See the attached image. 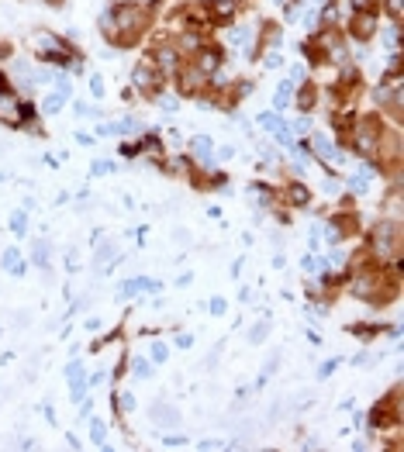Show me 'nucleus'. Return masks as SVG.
<instances>
[{"mask_svg":"<svg viewBox=\"0 0 404 452\" xmlns=\"http://www.w3.org/2000/svg\"><path fill=\"white\" fill-rule=\"evenodd\" d=\"M149 359H152L156 366H163V362L169 359V349H166L163 342H156V345H152V352H149Z\"/></svg>","mask_w":404,"mask_h":452,"instance_id":"29","label":"nucleus"},{"mask_svg":"<svg viewBox=\"0 0 404 452\" xmlns=\"http://www.w3.org/2000/svg\"><path fill=\"white\" fill-rule=\"evenodd\" d=\"M131 80H135V87L145 93V97H159L163 93V87H166V72L156 66V62H149V59H142V62H135V69H131Z\"/></svg>","mask_w":404,"mask_h":452,"instance_id":"3","label":"nucleus"},{"mask_svg":"<svg viewBox=\"0 0 404 452\" xmlns=\"http://www.w3.org/2000/svg\"><path fill=\"white\" fill-rule=\"evenodd\" d=\"M35 114H38V110H35V104H28V100H21L18 104V125L24 128V125H31L35 121Z\"/></svg>","mask_w":404,"mask_h":452,"instance_id":"21","label":"nucleus"},{"mask_svg":"<svg viewBox=\"0 0 404 452\" xmlns=\"http://www.w3.org/2000/svg\"><path fill=\"white\" fill-rule=\"evenodd\" d=\"M349 190H352V197H363V194H370V176H363V173L349 176Z\"/></svg>","mask_w":404,"mask_h":452,"instance_id":"18","label":"nucleus"},{"mask_svg":"<svg viewBox=\"0 0 404 452\" xmlns=\"http://www.w3.org/2000/svg\"><path fill=\"white\" fill-rule=\"evenodd\" d=\"M290 90H294V83H290V80H283V83L276 87V97H273V107H276V110H283V107L290 104Z\"/></svg>","mask_w":404,"mask_h":452,"instance_id":"19","label":"nucleus"},{"mask_svg":"<svg viewBox=\"0 0 404 452\" xmlns=\"http://www.w3.org/2000/svg\"><path fill=\"white\" fill-rule=\"evenodd\" d=\"M66 104V93H59V90H52L49 97H45V104H42V114H59V107Z\"/></svg>","mask_w":404,"mask_h":452,"instance_id":"17","label":"nucleus"},{"mask_svg":"<svg viewBox=\"0 0 404 452\" xmlns=\"http://www.w3.org/2000/svg\"><path fill=\"white\" fill-rule=\"evenodd\" d=\"M287 204H290V207H308V204H311L308 186H301V183H290V186H287Z\"/></svg>","mask_w":404,"mask_h":452,"instance_id":"14","label":"nucleus"},{"mask_svg":"<svg viewBox=\"0 0 404 452\" xmlns=\"http://www.w3.org/2000/svg\"><path fill=\"white\" fill-rule=\"evenodd\" d=\"M352 362H356V366H370V356H366V352H359V356H356Z\"/></svg>","mask_w":404,"mask_h":452,"instance_id":"49","label":"nucleus"},{"mask_svg":"<svg viewBox=\"0 0 404 452\" xmlns=\"http://www.w3.org/2000/svg\"><path fill=\"white\" fill-rule=\"evenodd\" d=\"M190 66H194L197 72H204V76H211V72H218V69L225 66V52L218 49V45H201V49L194 52Z\"/></svg>","mask_w":404,"mask_h":452,"instance_id":"5","label":"nucleus"},{"mask_svg":"<svg viewBox=\"0 0 404 452\" xmlns=\"http://www.w3.org/2000/svg\"><path fill=\"white\" fill-rule=\"evenodd\" d=\"M335 366H339V359H332V362H321V366H318V376H321V380H328V376L335 373Z\"/></svg>","mask_w":404,"mask_h":452,"instance_id":"37","label":"nucleus"},{"mask_svg":"<svg viewBox=\"0 0 404 452\" xmlns=\"http://www.w3.org/2000/svg\"><path fill=\"white\" fill-rule=\"evenodd\" d=\"M232 156H235L232 145H221V148H218V163H225V159H232Z\"/></svg>","mask_w":404,"mask_h":452,"instance_id":"45","label":"nucleus"},{"mask_svg":"<svg viewBox=\"0 0 404 452\" xmlns=\"http://www.w3.org/2000/svg\"><path fill=\"white\" fill-rule=\"evenodd\" d=\"M145 148H142V138L138 142H121V156H128V159H135V156H142Z\"/></svg>","mask_w":404,"mask_h":452,"instance_id":"28","label":"nucleus"},{"mask_svg":"<svg viewBox=\"0 0 404 452\" xmlns=\"http://www.w3.org/2000/svg\"><path fill=\"white\" fill-rule=\"evenodd\" d=\"M259 35H263V45H276V42H280V24H273V21H266Z\"/></svg>","mask_w":404,"mask_h":452,"instance_id":"22","label":"nucleus"},{"mask_svg":"<svg viewBox=\"0 0 404 452\" xmlns=\"http://www.w3.org/2000/svg\"><path fill=\"white\" fill-rule=\"evenodd\" d=\"M118 407H121V411H135V397H131V394H121V397H118Z\"/></svg>","mask_w":404,"mask_h":452,"instance_id":"43","label":"nucleus"},{"mask_svg":"<svg viewBox=\"0 0 404 452\" xmlns=\"http://www.w3.org/2000/svg\"><path fill=\"white\" fill-rule=\"evenodd\" d=\"M266 331H270V325H266V321H259V325H256V328L249 331V342H252V345H259L263 338H266Z\"/></svg>","mask_w":404,"mask_h":452,"instance_id":"31","label":"nucleus"},{"mask_svg":"<svg viewBox=\"0 0 404 452\" xmlns=\"http://www.w3.org/2000/svg\"><path fill=\"white\" fill-rule=\"evenodd\" d=\"M66 373H69V400L76 404V400H83L87 390H90V383L83 380V366H80V359H76V362H69Z\"/></svg>","mask_w":404,"mask_h":452,"instance_id":"8","label":"nucleus"},{"mask_svg":"<svg viewBox=\"0 0 404 452\" xmlns=\"http://www.w3.org/2000/svg\"><path fill=\"white\" fill-rule=\"evenodd\" d=\"M152 421H156L159 428H176V425H180V414H176L173 407H159V404H156V407H152Z\"/></svg>","mask_w":404,"mask_h":452,"instance_id":"13","label":"nucleus"},{"mask_svg":"<svg viewBox=\"0 0 404 452\" xmlns=\"http://www.w3.org/2000/svg\"><path fill=\"white\" fill-rule=\"evenodd\" d=\"M297 80H308V69L297 62V66H290V83H297Z\"/></svg>","mask_w":404,"mask_h":452,"instance_id":"39","label":"nucleus"},{"mask_svg":"<svg viewBox=\"0 0 404 452\" xmlns=\"http://www.w3.org/2000/svg\"><path fill=\"white\" fill-rule=\"evenodd\" d=\"M159 283H152V280H145V276H135V280H128L125 287H121V300L125 297H135V293H142V290H156Z\"/></svg>","mask_w":404,"mask_h":452,"instance_id":"15","label":"nucleus"},{"mask_svg":"<svg viewBox=\"0 0 404 452\" xmlns=\"http://www.w3.org/2000/svg\"><path fill=\"white\" fill-rule=\"evenodd\" d=\"M380 328L377 325H349V335H356V338H363V342H366V338H373Z\"/></svg>","mask_w":404,"mask_h":452,"instance_id":"25","label":"nucleus"},{"mask_svg":"<svg viewBox=\"0 0 404 452\" xmlns=\"http://www.w3.org/2000/svg\"><path fill=\"white\" fill-rule=\"evenodd\" d=\"M384 11L394 18V24H401V14H404V4H401V0H384Z\"/></svg>","mask_w":404,"mask_h":452,"instance_id":"27","label":"nucleus"},{"mask_svg":"<svg viewBox=\"0 0 404 452\" xmlns=\"http://www.w3.org/2000/svg\"><path fill=\"white\" fill-rule=\"evenodd\" d=\"M384 42H387L390 52H401V49H397V45H401V24H390V28L384 31Z\"/></svg>","mask_w":404,"mask_h":452,"instance_id":"23","label":"nucleus"},{"mask_svg":"<svg viewBox=\"0 0 404 452\" xmlns=\"http://www.w3.org/2000/svg\"><path fill=\"white\" fill-rule=\"evenodd\" d=\"M176 345H180V349H190V345H194V335H187V331L176 335Z\"/></svg>","mask_w":404,"mask_h":452,"instance_id":"44","label":"nucleus"},{"mask_svg":"<svg viewBox=\"0 0 404 452\" xmlns=\"http://www.w3.org/2000/svg\"><path fill=\"white\" fill-rule=\"evenodd\" d=\"M131 366H135V376H142V380H145V376H149V373H152V366H149V362H145V359H135Z\"/></svg>","mask_w":404,"mask_h":452,"instance_id":"38","label":"nucleus"},{"mask_svg":"<svg viewBox=\"0 0 404 452\" xmlns=\"http://www.w3.org/2000/svg\"><path fill=\"white\" fill-rule=\"evenodd\" d=\"M7 93H14V90H11V80L0 72V97H7Z\"/></svg>","mask_w":404,"mask_h":452,"instance_id":"46","label":"nucleus"},{"mask_svg":"<svg viewBox=\"0 0 404 452\" xmlns=\"http://www.w3.org/2000/svg\"><path fill=\"white\" fill-rule=\"evenodd\" d=\"M318 104V83L314 80H304L301 90H297V110H304V114H311Z\"/></svg>","mask_w":404,"mask_h":452,"instance_id":"10","label":"nucleus"},{"mask_svg":"<svg viewBox=\"0 0 404 452\" xmlns=\"http://www.w3.org/2000/svg\"><path fill=\"white\" fill-rule=\"evenodd\" d=\"M104 90H107L104 87V76H90V93L93 97H104Z\"/></svg>","mask_w":404,"mask_h":452,"instance_id":"36","label":"nucleus"},{"mask_svg":"<svg viewBox=\"0 0 404 452\" xmlns=\"http://www.w3.org/2000/svg\"><path fill=\"white\" fill-rule=\"evenodd\" d=\"M149 7L145 4H114L107 14H100V31L111 38L114 49H131L138 42V35L149 28Z\"/></svg>","mask_w":404,"mask_h":452,"instance_id":"1","label":"nucleus"},{"mask_svg":"<svg viewBox=\"0 0 404 452\" xmlns=\"http://www.w3.org/2000/svg\"><path fill=\"white\" fill-rule=\"evenodd\" d=\"M349 7H352V11H377L373 0H349Z\"/></svg>","mask_w":404,"mask_h":452,"instance_id":"41","label":"nucleus"},{"mask_svg":"<svg viewBox=\"0 0 404 452\" xmlns=\"http://www.w3.org/2000/svg\"><path fill=\"white\" fill-rule=\"evenodd\" d=\"M163 445H166V449H183V445H187V438H183V435H166Z\"/></svg>","mask_w":404,"mask_h":452,"instance_id":"35","label":"nucleus"},{"mask_svg":"<svg viewBox=\"0 0 404 452\" xmlns=\"http://www.w3.org/2000/svg\"><path fill=\"white\" fill-rule=\"evenodd\" d=\"M239 0H211L207 4V21H214V24H228L235 14H239Z\"/></svg>","mask_w":404,"mask_h":452,"instance_id":"6","label":"nucleus"},{"mask_svg":"<svg viewBox=\"0 0 404 452\" xmlns=\"http://www.w3.org/2000/svg\"><path fill=\"white\" fill-rule=\"evenodd\" d=\"M31 259H35V266L49 270V245H45V242H38V245H35V252H31Z\"/></svg>","mask_w":404,"mask_h":452,"instance_id":"26","label":"nucleus"},{"mask_svg":"<svg viewBox=\"0 0 404 452\" xmlns=\"http://www.w3.org/2000/svg\"><path fill=\"white\" fill-rule=\"evenodd\" d=\"M232 45L242 49V55H252V52H256V28H252V24L235 28V31H232Z\"/></svg>","mask_w":404,"mask_h":452,"instance_id":"9","label":"nucleus"},{"mask_svg":"<svg viewBox=\"0 0 404 452\" xmlns=\"http://www.w3.org/2000/svg\"><path fill=\"white\" fill-rule=\"evenodd\" d=\"M190 152H194V156H201V163L214 169V145H211V138H207V135L190 138Z\"/></svg>","mask_w":404,"mask_h":452,"instance_id":"11","label":"nucleus"},{"mask_svg":"<svg viewBox=\"0 0 404 452\" xmlns=\"http://www.w3.org/2000/svg\"><path fill=\"white\" fill-rule=\"evenodd\" d=\"M263 66H266V69H276V66H283V59H280L276 52H266V59H263Z\"/></svg>","mask_w":404,"mask_h":452,"instance_id":"42","label":"nucleus"},{"mask_svg":"<svg viewBox=\"0 0 404 452\" xmlns=\"http://www.w3.org/2000/svg\"><path fill=\"white\" fill-rule=\"evenodd\" d=\"M201 449H218V445H221V442H218V438H204V442H197Z\"/></svg>","mask_w":404,"mask_h":452,"instance_id":"48","label":"nucleus"},{"mask_svg":"<svg viewBox=\"0 0 404 452\" xmlns=\"http://www.w3.org/2000/svg\"><path fill=\"white\" fill-rule=\"evenodd\" d=\"M90 438H93V445L107 449V442H104V438H107V425H104L100 418H93V421H90Z\"/></svg>","mask_w":404,"mask_h":452,"instance_id":"20","label":"nucleus"},{"mask_svg":"<svg viewBox=\"0 0 404 452\" xmlns=\"http://www.w3.org/2000/svg\"><path fill=\"white\" fill-rule=\"evenodd\" d=\"M273 4H283V0H273Z\"/></svg>","mask_w":404,"mask_h":452,"instance_id":"50","label":"nucleus"},{"mask_svg":"<svg viewBox=\"0 0 404 452\" xmlns=\"http://www.w3.org/2000/svg\"><path fill=\"white\" fill-rule=\"evenodd\" d=\"M73 114L87 118V114H93V107H90V104H83V100H73Z\"/></svg>","mask_w":404,"mask_h":452,"instance_id":"40","label":"nucleus"},{"mask_svg":"<svg viewBox=\"0 0 404 452\" xmlns=\"http://www.w3.org/2000/svg\"><path fill=\"white\" fill-rule=\"evenodd\" d=\"M397 249H401V221L397 217H380V224L373 228L370 252L377 259H387V255H397Z\"/></svg>","mask_w":404,"mask_h":452,"instance_id":"2","label":"nucleus"},{"mask_svg":"<svg viewBox=\"0 0 404 452\" xmlns=\"http://www.w3.org/2000/svg\"><path fill=\"white\" fill-rule=\"evenodd\" d=\"M287 128H290V131H297V135H304V131H311V118H308V114H301V118H294Z\"/></svg>","mask_w":404,"mask_h":452,"instance_id":"30","label":"nucleus"},{"mask_svg":"<svg viewBox=\"0 0 404 452\" xmlns=\"http://www.w3.org/2000/svg\"><path fill=\"white\" fill-rule=\"evenodd\" d=\"M76 142H80V145H87V148H90V145H93V142H97V138H93V135H90V131H80V135H76Z\"/></svg>","mask_w":404,"mask_h":452,"instance_id":"47","label":"nucleus"},{"mask_svg":"<svg viewBox=\"0 0 404 452\" xmlns=\"http://www.w3.org/2000/svg\"><path fill=\"white\" fill-rule=\"evenodd\" d=\"M311 148H314V156H318V159H335V163H342V159H346L342 152H335V145L328 142L325 135H314V138H311Z\"/></svg>","mask_w":404,"mask_h":452,"instance_id":"12","label":"nucleus"},{"mask_svg":"<svg viewBox=\"0 0 404 452\" xmlns=\"http://www.w3.org/2000/svg\"><path fill=\"white\" fill-rule=\"evenodd\" d=\"M156 104L166 110V114H173V110H176V97H166V93H159V97H156Z\"/></svg>","mask_w":404,"mask_h":452,"instance_id":"34","label":"nucleus"},{"mask_svg":"<svg viewBox=\"0 0 404 452\" xmlns=\"http://www.w3.org/2000/svg\"><path fill=\"white\" fill-rule=\"evenodd\" d=\"M11 232H14V235H24V232H28V214H24V211H14V214H11Z\"/></svg>","mask_w":404,"mask_h":452,"instance_id":"24","label":"nucleus"},{"mask_svg":"<svg viewBox=\"0 0 404 452\" xmlns=\"http://www.w3.org/2000/svg\"><path fill=\"white\" fill-rule=\"evenodd\" d=\"M107 173H114V166L107 163V159H97V163L90 166V176H107Z\"/></svg>","mask_w":404,"mask_h":452,"instance_id":"32","label":"nucleus"},{"mask_svg":"<svg viewBox=\"0 0 404 452\" xmlns=\"http://www.w3.org/2000/svg\"><path fill=\"white\" fill-rule=\"evenodd\" d=\"M4 266L11 270V276H24L28 262L21 259V252H18V249H7V252H4Z\"/></svg>","mask_w":404,"mask_h":452,"instance_id":"16","label":"nucleus"},{"mask_svg":"<svg viewBox=\"0 0 404 452\" xmlns=\"http://www.w3.org/2000/svg\"><path fill=\"white\" fill-rule=\"evenodd\" d=\"M346 31H349V38H356V42H370L373 31H377V11H352Z\"/></svg>","mask_w":404,"mask_h":452,"instance_id":"4","label":"nucleus"},{"mask_svg":"<svg viewBox=\"0 0 404 452\" xmlns=\"http://www.w3.org/2000/svg\"><path fill=\"white\" fill-rule=\"evenodd\" d=\"M207 311H211V314H225V311H228V300H225V297H214L211 304H207Z\"/></svg>","mask_w":404,"mask_h":452,"instance_id":"33","label":"nucleus"},{"mask_svg":"<svg viewBox=\"0 0 404 452\" xmlns=\"http://www.w3.org/2000/svg\"><path fill=\"white\" fill-rule=\"evenodd\" d=\"M259 125H263L266 131H273V138H276L280 145H290V142H294V138H290L294 131H290V128L280 121V114H276V110H263V114H259Z\"/></svg>","mask_w":404,"mask_h":452,"instance_id":"7","label":"nucleus"}]
</instances>
